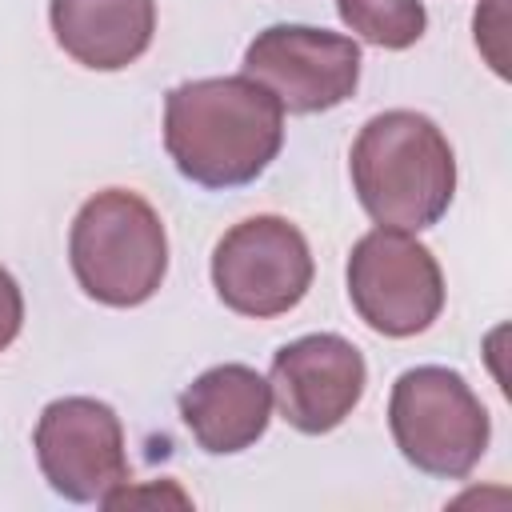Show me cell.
Returning <instances> with one entry per match:
<instances>
[{
  "label": "cell",
  "mask_w": 512,
  "mask_h": 512,
  "mask_svg": "<svg viewBox=\"0 0 512 512\" xmlns=\"http://www.w3.org/2000/svg\"><path fill=\"white\" fill-rule=\"evenodd\" d=\"M284 144V108L252 76L184 80L164 96V148L176 172L224 192L252 184Z\"/></svg>",
  "instance_id": "1"
},
{
  "label": "cell",
  "mask_w": 512,
  "mask_h": 512,
  "mask_svg": "<svg viewBox=\"0 0 512 512\" xmlns=\"http://www.w3.org/2000/svg\"><path fill=\"white\" fill-rule=\"evenodd\" d=\"M352 188L360 208L396 232L432 228L456 192V156L448 136L412 108L372 116L352 140Z\"/></svg>",
  "instance_id": "2"
},
{
  "label": "cell",
  "mask_w": 512,
  "mask_h": 512,
  "mask_svg": "<svg viewBox=\"0 0 512 512\" xmlns=\"http://www.w3.org/2000/svg\"><path fill=\"white\" fill-rule=\"evenodd\" d=\"M68 264L84 296L108 308H136L156 296L168 272L160 212L132 188L88 196L68 232Z\"/></svg>",
  "instance_id": "3"
},
{
  "label": "cell",
  "mask_w": 512,
  "mask_h": 512,
  "mask_svg": "<svg viewBox=\"0 0 512 512\" xmlns=\"http://www.w3.org/2000/svg\"><path fill=\"white\" fill-rule=\"evenodd\" d=\"M388 428L400 456L440 480H464L484 460L492 440L488 408L472 384L444 364H420L396 376Z\"/></svg>",
  "instance_id": "4"
},
{
  "label": "cell",
  "mask_w": 512,
  "mask_h": 512,
  "mask_svg": "<svg viewBox=\"0 0 512 512\" xmlns=\"http://www.w3.org/2000/svg\"><path fill=\"white\" fill-rule=\"evenodd\" d=\"M316 264L304 232L284 216H248L232 224L212 252V288L224 308L272 320L292 312L312 288Z\"/></svg>",
  "instance_id": "5"
},
{
  "label": "cell",
  "mask_w": 512,
  "mask_h": 512,
  "mask_svg": "<svg viewBox=\"0 0 512 512\" xmlns=\"http://www.w3.org/2000/svg\"><path fill=\"white\" fill-rule=\"evenodd\" d=\"M348 300L356 316L392 340L436 324L444 308V276L436 256L412 232L372 228L348 256Z\"/></svg>",
  "instance_id": "6"
},
{
  "label": "cell",
  "mask_w": 512,
  "mask_h": 512,
  "mask_svg": "<svg viewBox=\"0 0 512 512\" xmlns=\"http://www.w3.org/2000/svg\"><path fill=\"white\" fill-rule=\"evenodd\" d=\"M32 444L44 480L72 504H108V496L132 484L124 424L116 408L104 400H52L36 420Z\"/></svg>",
  "instance_id": "7"
},
{
  "label": "cell",
  "mask_w": 512,
  "mask_h": 512,
  "mask_svg": "<svg viewBox=\"0 0 512 512\" xmlns=\"http://www.w3.org/2000/svg\"><path fill=\"white\" fill-rule=\"evenodd\" d=\"M244 76L264 84L284 112H328L360 84V44L328 28L272 24L248 44Z\"/></svg>",
  "instance_id": "8"
},
{
  "label": "cell",
  "mask_w": 512,
  "mask_h": 512,
  "mask_svg": "<svg viewBox=\"0 0 512 512\" xmlns=\"http://www.w3.org/2000/svg\"><path fill=\"white\" fill-rule=\"evenodd\" d=\"M364 384H368V364L360 348L336 332H312L288 340L272 356V372H268L272 404L304 436H324L340 428L360 404Z\"/></svg>",
  "instance_id": "9"
},
{
  "label": "cell",
  "mask_w": 512,
  "mask_h": 512,
  "mask_svg": "<svg viewBox=\"0 0 512 512\" xmlns=\"http://www.w3.org/2000/svg\"><path fill=\"white\" fill-rule=\"evenodd\" d=\"M180 420L208 456L252 448L272 420V388L248 364H216L180 392Z\"/></svg>",
  "instance_id": "10"
},
{
  "label": "cell",
  "mask_w": 512,
  "mask_h": 512,
  "mask_svg": "<svg viewBox=\"0 0 512 512\" xmlns=\"http://www.w3.org/2000/svg\"><path fill=\"white\" fill-rule=\"evenodd\" d=\"M48 24L76 64L92 72H120L148 52L156 0H52Z\"/></svg>",
  "instance_id": "11"
},
{
  "label": "cell",
  "mask_w": 512,
  "mask_h": 512,
  "mask_svg": "<svg viewBox=\"0 0 512 512\" xmlns=\"http://www.w3.org/2000/svg\"><path fill=\"white\" fill-rule=\"evenodd\" d=\"M336 12L344 28L388 52L412 48L428 28V12L420 0H336Z\"/></svg>",
  "instance_id": "12"
},
{
  "label": "cell",
  "mask_w": 512,
  "mask_h": 512,
  "mask_svg": "<svg viewBox=\"0 0 512 512\" xmlns=\"http://www.w3.org/2000/svg\"><path fill=\"white\" fill-rule=\"evenodd\" d=\"M476 44H480V52L488 56V64L500 72V76H508V60H504V24H508V0H484L480 8H476Z\"/></svg>",
  "instance_id": "13"
},
{
  "label": "cell",
  "mask_w": 512,
  "mask_h": 512,
  "mask_svg": "<svg viewBox=\"0 0 512 512\" xmlns=\"http://www.w3.org/2000/svg\"><path fill=\"white\" fill-rule=\"evenodd\" d=\"M20 324H24V296L16 276L0 264V352L20 336Z\"/></svg>",
  "instance_id": "14"
}]
</instances>
